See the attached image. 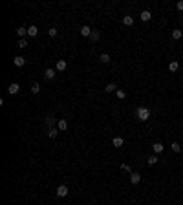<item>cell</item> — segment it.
<instances>
[{"label": "cell", "mask_w": 183, "mask_h": 205, "mask_svg": "<svg viewBox=\"0 0 183 205\" xmlns=\"http://www.w3.org/2000/svg\"><path fill=\"white\" fill-rule=\"evenodd\" d=\"M31 92H33V94H38V92H40V86H38L37 82H35V84L31 86Z\"/></svg>", "instance_id": "25"}, {"label": "cell", "mask_w": 183, "mask_h": 205, "mask_svg": "<svg viewBox=\"0 0 183 205\" xmlns=\"http://www.w3.org/2000/svg\"><path fill=\"white\" fill-rule=\"evenodd\" d=\"M112 145H114L115 148H121V147L125 145V139L123 137H114V139H112Z\"/></svg>", "instance_id": "8"}, {"label": "cell", "mask_w": 183, "mask_h": 205, "mask_svg": "<svg viewBox=\"0 0 183 205\" xmlns=\"http://www.w3.org/2000/svg\"><path fill=\"white\" fill-rule=\"evenodd\" d=\"M104 92H106V94H112V92H117V86L114 84V82H110V84H106V86H104Z\"/></svg>", "instance_id": "14"}, {"label": "cell", "mask_w": 183, "mask_h": 205, "mask_svg": "<svg viewBox=\"0 0 183 205\" xmlns=\"http://www.w3.org/2000/svg\"><path fill=\"white\" fill-rule=\"evenodd\" d=\"M59 136V132H57V128H50L48 130V137H51V139H55Z\"/></svg>", "instance_id": "18"}, {"label": "cell", "mask_w": 183, "mask_h": 205, "mask_svg": "<svg viewBox=\"0 0 183 205\" xmlns=\"http://www.w3.org/2000/svg\"><path fill=\"white\" fill-rule=\"evenodd\" d=\"M178 68H180V64H178V60H172V62L168 64V70H170V72H178Z\"/></svg>", "instance_id": "19"}, {"label": "cell", "mask_w": 183, "mask_h": 205, "mask_svg": "<svg viewBox=\"0 0 183 205\" xmlns=\"http://www.w3.org/2000/svg\"><path fill=\"white\" fill-rule=\"evenodd\" d=\"M46 125L50 126V128H55V126H53V125H55V119H53L51 115H50V117H46Z\"/></svg>", "instance_id": "23"}, {"label": "cell", "mask_w": 183, "mask_h": 205, "mask_svg": "<svg viewBox=\"0 0 183 205\" xmlns=\"http://www.w3.org/2000/svg\"><path fill=\"white\" fill-rule=\"evenodd\" d=\"M48 35H50V37H55V35H57V29H55V28H51L50 31H48Z\"/></svg>", "instance_id": "29"}, {"label": "cell", "mask_w": 183, "mask_h": 205, "mask_svg": "<svg viewBox=\"0 0 183 205\" xmlns=\"http://www.w3.org/2000/svg\"><path fill=\"white\" fill-rule=\"evenodd\" d=\"M163 145H161V143H154V145H152V150L156 152V154H161V152H163Z\"/></svg>", "instance_id": "13"}, {"label": "cell", "mask_w": 183, "mask_h": 205, "mask_svg": "<svg viewBox=\"0 0 183 205\" xmlns=\"http://www.w3.org/2000/svg\"><path fill=\"white\" fill-rule=\"evenodd\" d=\"M123 24L125 26H134V19L130 15H126V17H123Z\"/></svg>", "instance_id": "16"}, {"label": "cell", "mask_w": 183, "mask_h": 205, "mask_svg": "<svg viewBox=\"0 0 183 205\" xmlns=\"http://www.w3.org/2000/svg\"><path fill=\"white\" fill-rule=\"evenodd\" d=\"M68 192H70V189L66 185H59L57 189H55V194L57 196H60V198H64V196H68Z\"/></svg>", "instance_id": "2"}, {"label": "cell", "mask_w": 183, "mask_h": 205, "mask_svg": "<svg viewBox=\"0 0 183 205\" xmlns=\"http://www.w3.org/2000/svg\"><path fill=\"white\" fill-rule=\"evenodd\" d=\"M121 169H123V171H126V172H132V169H130L128 163H123V165H121Z\"/></svg>", "instance_id": "26"}, {"label": "cell", "mask_w": 183, "mask_h": 205, "mask_svg": "<svg viewBox=\"0 0 183 205\" xmlns=\"http://www.w3.org/2000/svg\"><path fill=\"white\" fill-rule=\"evenodd\" d=\"M139 17H141L143 22H149V20L152 19V13H150L149 9H145V11H141V15H139Z\"/></svg>", "instance_id": "6"}, {"label": "cell", "mask_w": 183, "mask_h": 205, "mask_svg": "<svg viewBox=\"0 0 183 205\" xmlns=\"http://www.w3.org/2000/svg\"><path fill=\"white\" fill-rule=\"evenodd\" d=\"M147 163H149V165H156V163H158V156H149V159H147Z\"/></svg>", "instance_id": "21"}, {"label": "cell", "mask_w": 183, "mask_h": 205, "mask_svg": "<svg viewBox=\"0 0 183 205\" xmlns=\"http://www.w3.org/2000/svg\"><path fill=\"white\" fill-rule=\"evenodd\" d=\"M44 77H46V79H50V81L55 79V70L53 68H48L46 72H44Z\"/></svg>", "instance_id": "9"}, {"label": "cell", "mask_w": 183, "mask_h": 205, "mask_svg": "<svg viewBox=\"0 0 183 205\" xmlns=\"http://www.w3.org/2000/svg\"><path fill=\"white\" fill-rule=\"evenodd\" d=\"M99 62H104V64L110 62V55H108V53H101V55H99Z\"/></svg>", "instance_id": "17"}, {"label": "cell", "mask_w": 183, "mask_h": 205, "mask_svg": "<svg viewBox=\"0 0 183 205\" xmlns=\"http://www.w3.org/2000/svg\"><path fill=\"white\" fill-rule=\"evenodd\" d=\"M28 46V42H26V38H20L19 40V48H26Z\"/></svg>", "instance_id": "27"}, {"label": "cell", "mask_w": 183, "mask_h": 205, "mask_svg": "<svg viewBox=\"0 0 183 205\" xmlns=\"http://www.w3.org/2000/svg\"><path fill=\"white\" fill-rule=\"evenodd\" d=\"M181 37H183L181 29H172V38H174V40H180Z\"/></svg>", "instance_id": "15"}, {"label": "cell", "mask_w": 183, "mask_h": 205, "mask_svg": "<svg viewBox=\"0 0 183 205\" xmlns=\"http://www.w3.org/2000/svg\"><path fill=\"white\" fill-rule=\"evenodd\" d=\"M99 37H101V31L93 29V31H91V35H90V40H91V42H97V40H99Z\"/></svg>", "instance_id": "12"}, {"label": "cell", "mask_w": 183, "mask_h": 205, "mask_svg": "<svg viewBox=\"0 0 183 205\" xmlns=\"http://www.w3.org/2000/svg\"><path fill=\"white\" fill-rule=\"evenodd\" d=\"M178 9L183 11V0H180V2H178Z\"/></svg>", "instance_id": "30"}, {"label": "cell", "mask_w": 183, "mask_h": 205, "mask_svg": "<svg viewBox=\"0 0 183 205\" xmlns=\"http://www.w3.org/2000/svg\"><path fill=\"white\" fill-rule=\"evenodd\" d=\"M26 33H28V29H26V28H19V29H17V35H19L20 38H24Z\"/></svg>", "instance_id": "22"}, {"label": "cell", "mask_w": 183, "mask_h": 205, "mask_svg": "<svg viewBox=\"0 0 183 205\" xmlns=\"http://www.w3.org/2000/svg\"><path fill=\"white\" fill-rule=\"evenodd\" d=\"M19 90H20V86L17 84V82H11L9 86H7V92H9L11 95H15V94H19Z\"/></svg>", "instance_id": "4"}, {"label": "cell", "mask_w": 183, "mask_h": 205, "mask_svg": "<svg viewBox=\"0 0 183 205\" xmlns=\"http://www.w3.org/2000/svg\"><path fill=\"white\" fill-rule=\"evenodd\" d=\"M24 64H26V59L22 57V55H17V57H15V66H24Z\"/></svg>", "instance_id": "11"}, {"label": "cell", "mask_w": 183, "mask_h": 205, "mask_svg": "<svg viewBox=\"0 0 183 205\" xmlns=\"http://www.w3.org/2000/svg\"><path fill=\"white\" fill-rule=\"evenodd\" d=\"M91 31H93V29H91L90 26H82V28H81V35H82V37H88V38H90Z\"/></svg>", "instance_id": "7"}, {"label": "cell", "mask_w": 183, "mask_h": 205, "mask_svg": "<svg viewBox=\"0 0 183 205\" xmlns=\"http://www.w3.org/2000/svg\"><path fill=\"white\" fill-rule=\"evenodd\" d=\"M115 94H117V97H119V99H125V97H126V92H125V90H119V88H117Z\"/></svg>", "instance_id": "24"}, {"label": "cell", "mask_w": 183, "mask_h": 205, "mask_svg": "<svg viewBox=\"0 0 183 205\" xmlns=\"http://www.w3.org/2000/svg\"><path fill=\"white\" fill-rule=\"evenodd\" d=\"M136 115H137L139 121H149L150 119V110L147 106H139L137 112H136Z\"/></svg>", "instance_id": "1"}, {"label": "cell", "mask_w": 183, "mask_h": 205, "mask_svg": "<svg viewBox=\"0 0 183 205\" xmlns=\"http://www.w3.org/2000/svg\"><path fill=\"white\" fill-rule=\"evenodd\" d=\"M28 35H29V37H37V35H38V28H37V26H29V28H28Z\"/></svg>", "instance_id": "10"}, {"label": "cell", "mask_w": 183, "mask_h": 205, "mask_svg": "<svg viewBox=\"0 0 183 205\" xmlns=\"http://www.w3.org/2000/svg\"><path fill=\"white\" fill-rule=\"evenodd\" d=\"M172 150H174V152H180V150H181V147L178 145V143H172Z\"/></svg>", "instance_id": "28"}, {"label": "cell", "mask_w": 183, "mask_h": 205, "mask_svg": "<svg viewBox=\"0 0 183 205\" xmlns=\"http://www.w3.org/2000/svg\"><path fill=\"white\" fill-rule=\"evenodd\" d=\"M66 66H68L66 60H64V59H59L57 64H55V70H57V72H64V70H66Z\"/></svg>", "instance_id": "3"}, {"label": "cell", "mask_w": 183, "mask_h": 205, "mask_svg": "<svg viewBox=\"0 0 183 205\" xmlns=\"http://www.w3.org/2000/svg\"><path fill=\"white\" fill-rule=\"evenodd\" d=\"M57 126H59V130H66V128H68V121H66V119H60Z\"/></svg>", "instance_id": "20"}, {"label": "cell", "mask_w": 183, "mask_h": 205, "mask_svg": "<svg viewBox=\"0 0 183 205\" xmlns=\"http://www.w3.org/2000/svg\"><path fill=\"white\" fill-rule=\"evenodd\" d=\"M130 181H132L134 185H137V183L141 181V174H137V172H130Z\"/></svg>", "instance_id": "5"}]
</instances>
